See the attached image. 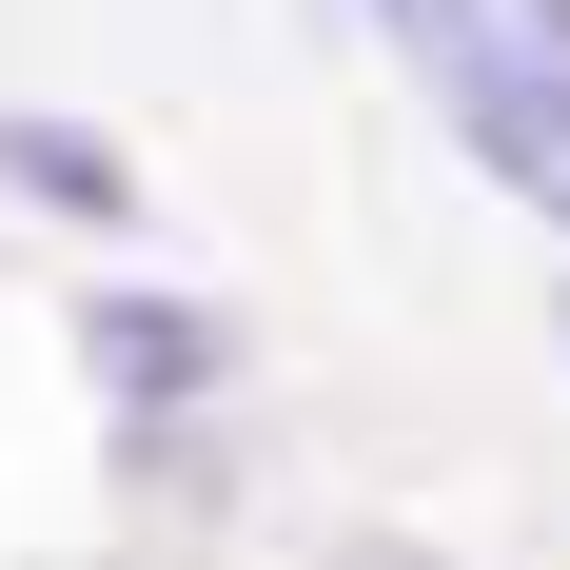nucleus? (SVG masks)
<instances>
[{
  "label": "nucleus",
  "mask_w": 570,
  "mask_h": 570,
  "mask_svg": "<svg viewBox=\"0 0 570 570\" xmlns=\"http://www.w3.org/2000/svg\"><path fill=\"white\" fill-rule=\"evenodd\" d=\"M374 40L472 138V177H512L531 217L570 236V0H374Z\"/></svg>",
  "instance_id": "f257e3e1"
},
{
  "label": "nucleus",
  "mask_w": 570,
  "mask_h": 570,
  "mask_svg": "<svg viewBox=\"0 0 570 570\" xmlns=\"http://www.w3.org/2000/svg\"><path fill=\"white\" fill-rule=\"evenodd\" d=\"M79 354L118 374V413H177L197 374H217V315H177V295H99V315H79Z\"/></svg>",
  "instance_id": "f03ea898"
},
{
  "label": "nucleus",
  "mask_w": 570,
  "mask_h": 570,
  "mask_svg": "<svg viewBox=\"0 0 570 570\" xmlns=\"http://www.w3.org/2000/svg\"><path fill=\"white\" fill-rule=\"evenodd\" d=\"M0 197H59V217H138V177H118V138H79V118H0Z\"/></svg>",
  "instance_id": "7ed1b4c3"
},
{
  "label": "nucleus",
  "mask_w": 570,
  "mask_h": 570,
  "mask_svg": "<svg viewBox=\"0 0 570 570\" xmlns=\"http://www.w3.org/2000/svg\"><path fill=\"white\" fill-rule=\"evenodd\" d=\"M551 335H570V315H551Z\"/></svg>",
  "instance_id": "20e7f679"
}]
</instances>
